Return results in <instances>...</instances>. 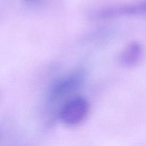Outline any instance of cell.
Segmentation results:
<instances>
[{"instance_id":"8992f818","label":"cell","mask_w":146,"mask_h":146,"mask_svg":"<svg viewBox=\"0 0 146 146\" xmlns=\"http://www.w3.org/2000/svg\"><path fill=\"white\" fill-rule=\"evenodd\" d=\"M1 131H0V139H1Z\"/></svg>"},{"instance_id":"5b68a950","label":"cell","mask_w":146,"mask_h":146,"mask_svg":"<svg viewBox=\"0 0 146 146\" xmlns=\"http://www.w3.org/2000/svg\"><path fill=\"white\" fill-rule=\"evenodd\" d=\"M27 3H38L41 2L42 0H25Z\"/></svg>"},{"instance_id":"277c9868","label":"cell","mask_w":146,"mask_h":146,"mask_svg":"<svg viewBox=\"0 0 146 146\" xmlns=\"http://www.w3.org/2000/svg\"><path fill=\"white\" fill-rule=\"evenodd\" d=\"M143 47L138 42L130 44L121 54V61L125 65L134 66L142 58Z\"/></svg>"},{"instance_id":"3957f363","label":"cell","mask_w":146,"mask_h":146,"mask_svg":"<svg viewBox=\"0 0 146 146\" xmlns=\"http://www.w3.org/2000/svg\"><path fill=\"white\" fill-rule=\"evenodd\" d=\"M124 14H128V15L146 14V0L138 4L108 9L104 10L99 16L101 17L108 18L114 16L124 15Z\"/></svg>"},{"instance_id":"7a4b0ae2","label":"cell","mask_w":146,"mask_h":146,"mask_svg":"<svg viewBox=\"0 0 146 146\" xmlns=\"http://www.w3.org/2000/svg\"><path fill=\"white\" fill-rule=\"evenodd\" d=\"M83 79L84 76L81 72H74L62 77L53 85L50 91V99L57 101L67 97L80 87Z\"/></svg>"},{"instance_id":"6da1fadb","label":"cell","mask_w":146,"mask_h":146,"mask_svg":"<svg viewBox=\"0 0 146 146\" xmlns=\"http://www.w3.org/2000/svg\"><path fill=\"white\" fill-rule=\"evenodd\" d=\"M90 113V105L82 97H74L67 100L61 107L59 118L68 126H76L84 123Z\"/></svg>"}]
</instances>
